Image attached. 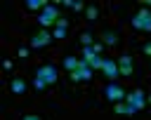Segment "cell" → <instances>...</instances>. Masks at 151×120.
<instances>
[{"label": "cell", "instance_id": "1", "mask_svg": "<svg viewBox=\"0 0 151 120\" xmlns=\"http://www.w3.org/2000/svg\"><path fill=\"white\" fill-rule=\"evenodd\" d=\"M61 19V12H59V2H47L45 5V9L40 12V16H38V24L42 26V28H47V26H57V21Z\"/></svg>", "mask_w": 151, "mask_h": 120}, {"label": "cell", "instance_id": "2", "mask_svg": "<svg viewBox=\"0 0 151 120\" xmlns=\"http://www.w3.org/2000/svg\"><path fill=\"white\" fill-rule=\"evenodd\" d=\"M130 24H132V28H137V31H142V33H151V9H146V7L137 9V12L132 14Z\"/></svg>", "mask_w": 151, "mask_h": 120}, {"label": "cell", "instance_id": "3", "mask_svg": "<svg viewBox=\"0 0 151 120\" xmlns=\"http://www.w3.org/2000/svg\"><path fill=\"white\" fill-rule=\"evenodd\" d=\"M35 78H40V80H45L47 82V87L50 85H57V68L52 66V64H42V66H38V71H35Z\"/></svg>", "mask_w": 151, "mask_h": 120}, {"label": "cell", "instance_id": "4", "mask_svg": "<svg viewBox=\"0 0 151 120\" xmlns=\"http://www.w3.org/2000/svg\"><path fill=\"white\" fill-rule=\"evenodd\" d=\"M104 96L111 101V104H120V101H125V89L120 87V85H116V82H109L106 87H104Z\"/></svg>", "mask_w": 151, "mask_h": 120}, {"label": "cell", "instance_id": "5", "mask_svg": "<svg viewBox=\"0 0 151 120\" xmlns=\"http://www.w3.org/2000/svg\"><path fill=\"white\" fill-rule=\"evenodd\" d=\"M52 40H54V38H52V33H50L47 28H40L38 33H33V35H31V47H33V49H42V47H47Z\"/></svg>", "mask_w": 151, "mask_h": 120}, {"label": "cell", "instance_id": "6", "mask_svg": "<svg viewBox=\"0 0 151 120\" xmlns=\"http://www.w3.org/2000/svg\"><path fill=\"white\" fill-rule=\"evenodd\" d=\"M90 78H92V68H90V64H87L85 59H80L78 68L71 73V82H85V80H90Z\"/></svg>", "mask_w": 151, "mask_h": 120}, {"label": "cell", "instance_id": "7", "mask_svg": "<svg viewBox=\"0 0 151 120\" xmlns=\"http://www.w3.org/2000/svg\"><path fill=\"white\" fill-rule=\"evenodd\" d=\"M125 104H130V106L139 113L142 108H146V96H144V92H142V89H132V92L125 96Z\"/></svg>", "mask_w": 151, "mask_h": 120}, {"label": "cell", "instance_id": "8", "mask_svg": "<svg viewBox=\"0 0 151 120\" xmlns=\"http://www.w3.org/2000/svg\"><path fill=\"white\" fill-rule=\"evenodd\" d=\"M83 59L90 64V68H101V64H104L101 54H97L92 47H83Z\"/></svg>", "mask_w": 151, "mask_h": 120}, {"label": "cell", "instance_id": "9", "mask_svg": "<svg viewBox=\"0 0 151 120\" xmlns=\"http://www.w3.org/2000/svg\"><path fill=\"white\" fill-rule=\"evenodd\" d=\"M118 71H120V75H125V78L132 75L134 64H132V56H130V54H123V56L118 59Z\"/></svg>", "mask_w": 151, "mask_h": 120}, {"label": "cell", "instance_id": "10", "mask_svg": "<svg viewBox=\"0 0 151 120\" xmlns=\"http://www.w3.org/2000/svg\"><path fill=\"white\" fill-rule=\"evenodd\" d=\"M101 71H104V75H106L109 80H116V78L120 75V71H118V61H113V59H104Z\"/></svg>", "mask_w": 151, "mask_h": 120}, {"label": "cell", "instance_id": "11", "mask_svg": "<svg viewBox=\"0 0 151 120\" xmlns=\"http://www.w3.org/2000/svg\"><path fill=\"white\" fill-rule=\"evenodd\" d=\"M101 42H104V47H118L120 45V35L116 31H104L101 33Z\"/></svg>", "mask_w": 151, "mask_h": 120}, {"label": "cell", "instance_id": "12", "mask_svg": "<svg viewBox=\"0 0 151 120\" xmlns=\"http://www.w3.org/2000/svg\"><path fill=\"white\" fill-rule=\"evenodd\" d=\"M26 87H28V85H26L24 78H12V80H9V92H12V94H24Z\"/></svg>", "mask_w": 151, "mask_h": 120}, {"label": "cell", "instance_id": "13", "mask_svg": "<svg viewBox=\"0 0 151 120\" xmlns=\"http://www.w3.org/2000/svg\"><path fill=\"white\" fill-rule=\"evenodd\" d=\"M113 111L118 113V115H134L137 111L130 106V104H125V101H120V104H113Z\"/></svg>", "mask_w": 151, "mask_h": 120}, {"label": "cell", "instance_id": "14", "mask_svg": "<svg viewBox=\"0 0 151 120\" xmlns=\"http://www.w3.org/2000/svg\"><path fill=\"white\" fill-rule=\"evenodd\" d=\"M45 5H47V0H26V2H24V7L31 9V12H35V9H45Z\"/></svg>", "mask_w": 151, "mask_h": 120}, {"label": "cell", "instance_id": "15", "mask_svg": "<svg viewBox=\"0 0 151 120\" xmlns=\"http://www.w3.org/2000/svg\"><path fill=\"white\" fill-rule=\"evenodd\" d=\"M61 64H64V68H66L68 73H73V71L78 68V64H80V59H76V56H64V61H61Z\"/></svg>", "mask_w": 151, "mask_h": 120}, {"label": "cell", "instance_id": "16", "mask_svg": "<svg viewBox=\"0 0 151 120\" xmlns=\"http://www.w3.org/2000/svg\"><path fill=\"white\" fill-rule=\"evenodd\" d=\"M97 16H99L97 5H87V7H85V19H87V21H97Z\"/></svg>", "mask_w": 151, "mask_h": 120}, {"label": "cell", "instance_id": "17", "mask_svg": "<svg viewBox=\"0 0 151 120\" xmlns=\"http://www.w3.org/2000/svg\"><path fill=\"white\" fill-rule=\"evenodd\" d=\"M80 42H83V47H92V45H94L92 33H90V31H83V33H80Z\"/></svg>", "mask_w": 151, "mask_h": 120}, {"label": "cell", "instance_id": "18", "mask_svg": "<svg viewBox=\"0 0 151 120\" xmlns=\"http://www.w3.org/2000/svg\"><path fill=\"white\" fill-rule=\"evenodd\" d=\"M66 33H68V28H59V26H54L52 38H54V40H64V38H66Z\"/></svg>", "mask_w": 151, "mask_h": 120}, {"label": "cell", "instance_id": "19", "mask_svg": "<svg viewBox=\"0 0 151 120\" xmlns=\"http://www.w3.org/2000/svg\"><path fill=\"white\" fill-rule=\"evenodd\" d=\"M45 87H47V82H45V80H40V78H33V89H35V92H42Z\"/></svg>", "mask_w": 151, "mask_h": 120}, {"label": "cell", "instance_id": "20", "mask_svg": "<svg viewBox=\"0 0 151 120\" xmlns=\"http://www.w3.org/2000/svg\"><path fill=\"white\" fill-rule=\"evenodd\" d=\"M85 7H87V5H85L83 0H73V5H71L73 12H85Z\"/></svg>", "mask_w": 151, "mask_h": 120}, {"label": "cell", "instance_id": "21", "mask_svg": "<svg viewBox=\"0 0 151 120\" xmlns=\"http://www.w3.org/2000/svg\"><path fill=\"white\" fill-rule=\"evenodd\" d=\"M2 68H5V71H12V68H14V61H12V59H5V61H2Z\"/></svg>", "mask_w": 151, "mask_h": 120}, {"label": "cell", "instance_id": "22", "mask_svg": "<svg viewBox=\"0 0 151 120\" xmlns=\"http://www.w3.org/2000/svg\"><path fill=\"white\" fill-rule=\"evenodd\" d=\"M19 120H42L40 115H35V113H28V115H21Z\"/></svg>", "mask_w": 151, "mask_h": 120}, {"label": "cell", "instance_id": "23", "mask_svg": "<svg viewBox=\"0 0 151 120\" xmlns=\"http://www.w3.org/2000/svg\"><path fill=\"white\" fill-rule=\"evenodd\" d=\"M17 54H19V59H26V56H28V47H19Z\"/></svg>", "mask_w": 151, "mask_h": 120}, {"label": "cell", "instance_id": "24", "mask_svg": "<svg viewBox=\"0 0 151 120\" xmlns=\"http://www.w3.org/2000/svg\"><path fill=\"white\" fill-rule=\"evenodd\" d=\"M92 49H94L97 54H101V49H104V42H94V45H92Z\"/></svg>", "mask_w": 151, "mask_h": 120}, {"label": "cell", "instance_id": "25", "mask_svg": "<svg viewBox=\"0 0 151 120\" xmlns=\"http://www.w3.org/2000/svg\"><path fill=\"white\" fill-rule=\"evenodd\" d=\"M142 52H144V54H146V56H151V42H146V45H144V47H142Z\"/></svg>", "mask_w": 151, "mask_h": 120}, {"label": "cell", "instance_id": "26", "mask_svg": "<svg viewBox=\"0 0 151 120\" xmlns=\"http://www.w3.org/2000/svg\"><path fill=\"white\" fill-rule=\"evenodd\" d=\"M142 5H146V7H151V0H142Z\"/></svg>", "mask_w": 151, "mask_h": 120}, {"label": "cell", "instance_id": "27", "mask_svg": "<svg viewBox=\"0 0 151 120\" xmlns=\"http://www.w3.org/2000/svg\"><path fill=\"white\" fill-rule=\"evenodd\" d=\"M146 106H151V96H149V99H146Z\"/></svg>", "mask_w": 151, "mask_h": 120}]
</instances>
